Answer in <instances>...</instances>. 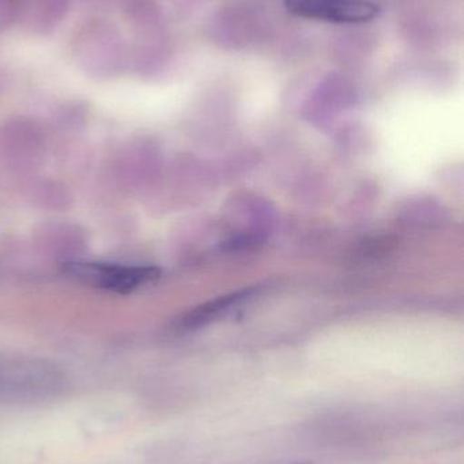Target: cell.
Segmentation results:
<instances>
[{"instance_id":"1","label":"cell","mask_w":464,"mask_h":464,"mask_svg":"<svg viewBox=\"0 0 464 464\" xmlns=\"http://www.w3.org/2000/svg\"><path fill=\"white\" fill-rule=\"evenodd\" d=\"M64 272L82 283L117 294H127L152 283L160 277L161 273L154 266L86 261L65 264Z\"/></svg>"},{"instance_id":"2","label":"cell","mask_w":464,"mask_h":464,"mask_svg":"<svg viewBox=\"0 0 464 464\" xmlns=\"http://www.w3.org/2000/svg\"><path fill=\"white\" fill-rule=\"evenodd\" d=\"M291 15L335 24H360L380 15V5L372 0H283Z\"/></svg>"}]
</instances>
